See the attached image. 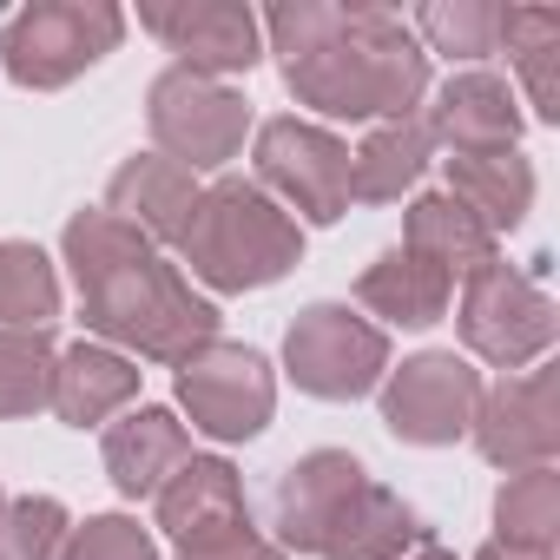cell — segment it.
Wrapping results in <instances>:
<instances>
[{"label": "cell", "mask_w": 560, "mask_h": 560, "mask_svg": "<svg viewBox=\"0 0 560 560\" xmlns=\"http://www.w3.org/2000/svg\"><path fill=\"white\" fill-rule=\"evenodd\" d=\"M298 106L324 119H409L429 93V54L389 8L284 0L257 21Z\"/></svg>", "instance_id": "cell-1"}, {"label": "cell", "mask_w": 560, "mask_h": 560, "mask_svg": "<svg viewBox=\"0 0 560 560\" xmlns=\"http://www.w3.org/2000/svg\"><path fill=\"white\" fill-rule=\"evenodd\" d=\"M60 257L73 270L80 317L106 350H132L145 363H178L198 343L218 337V304L191 291V277L165 264L159 244H145L132 224L106 211H73L60 231Z\"/></svg>", "instance_id": "cell-2"}, {"label": "cell", "mask_w": 560, "mask_h": 560, "mask_svg": "<svg viewBox=\"0 0 560 560\" xmlns=\"http://www.w3.org/2000/svg\"><path fill=\"white\" fill-rule=\"evenodd\" d=\"M178 257L191 264L205 291H224V298L264 291L304 264V224L284 205H270L250 178H218L198 191Z\"/></svg>", "instance_id": "cell-3"}, {"label": "cell", "mask_w": 560, "mask_h": 560, "mask_svg": "<svg viewBox=\"0 0 560 560\" xmlns=\"http://www.w3.org/2000/svg\"><path fill=\"white\" fill-rule=\"evenodd\" d=\"M126 40V14L113 0H34L0 27V67L14 86L60 93L80 73H93Z\"/></svg>", "instance_id": "cell-4"}, {"label": "cell", "mask_w": 560, "mask_h": 560, "mask_svg": "<svg viewBox=\"0 0 560 560\" xmlns=\"http://www.w3.org/2000/svg\"><path fill=\"white\" fill-rule=\"evenodd\" d=\"M250 185L298 211L304 224H337L350 211V145L311 119H264L250 145Z\"/></svg>", "instance_id": "cell-5"}, {"label": "cell", "mask_w": 560, "mask_h": 560, "mask_svg": "<svg viewBox=\"0 0 560 560\" xmlns=\"http://www.w3.org/2000/svg\"><path fill=\"white\" fill-rule=\"evenodd\" d=\"M145 126H152V145L159 159L185 165L191 178L198 172H218L244 152V132H250V106L237 86L224 80H205V73H185V67H165L145 93Z\"/></svg>", "instance_id": "cell-6"}, {"label": "cell", "mask_w": 560, "mask_h": 560, "mask_svg": "<svg viewBox=\"0 0 560 560\" xmlns=\"http://www.w3.org/2000/svg\"><path fill=\"white\" fill-rule=\"evenodd\" d=\"M455 324H462L468 357L494 363L501 376H508V370H534V363L553 350V337H560L553 298L534 284L527 270H514V264H501V257L481 264L468 284H462Z\"/></svg>", "instance_id": "cell-7"}, {"label": "cell", "mask_w": 560, "mask_h": 560, "mask_svg": "<svg viewBox=\"0 0 560 560\" xmlns=\"http://www.w3.org/2000/svg\"><path fill=\"white\" fill-rule=\"evenodd\" d=\"M284 370L317 402H357L389 376V337L350 304H311L284 330Z\"/></svg>", "instance_id": "cell-8"}, {"label": "cell", "mask_w": 560, "mask_h": 560, "mask_svg": "<svg viewBox=\"0 0 560 560\" xmlns=\"http://www.w3.org/2000/svg\"><path fill=\"white\" fill-rule=\"evenodd\" d=\"M172 370H178V409L191 416L198 435H211V442H250V435L270 429L277 376H270L264 350L211 337L191 357H178Z\"/></svg>", "instance_id": "cell-9"}, {"label": "cell", "mask_w": 560, "mask_h": 560, "mask_svg": "<svg viewBox=\"0 0 560 560\" xmlns=\"http://www.w3.org/2000/svg\"><path fill=\"white\" fill-rule=\"evenodd\" d=\"M481 370L455 350H422L383 376V429L416 448H448L475 429Z\"/></svg>", "instance_id": "cell-10"}, {"label": "cell", "mask_w": 560, "mask_h": 560, "mask_svg": "<svg viewBox=\"0 0 560 560\" xmlns=\"http://www.w3.org/2000/svg\"><path fill=\"white\" fill-rule=\"evenodd\" d=\"M468 435L508 475L553 468V455H560V370H521V376H501L494 389H481Z\"/></svg>", "instance_id": "cell-11"}, {"label": "cell", "mask_w": 560, "mask_h": 560, "mask_svg": "<svg viewBox=\"0 0 560 560\" xmlns=\"http://www.w3.org/2000/svg\"><path fill=\"white\" fill-rule=\"evenodd\" d=\"M159 527L178 553H205V547L250 534V501H244L237 468L224 455H185L172 481L159 488Z\"/></svg>", "instance_id": "cell-12"}, {"label": "cell", "mask_w": 560, "mask_h": 560, "mask_svg": "<svg viewBox=\"0 0 560 560\" xmlns=\"http://www.w3.org/2000/svg\"><path fill=\"white\" fill-rule=\"evenodd\" d=\"M145 34H159L185 73H205V80H231V73H250L264 60V27L250 8L237 0H191V8H145L139 14Z\"/></svg>", "instance_id": "cell-13"}, {"label": "cell", "mask_w": 560, "mask_h": 560, "mask_svg": "<svg viewBox=\"0 0 560 560\" xmlns=\"http://www.w3.org/2000/svg\"><path fill=\"white\" fill-rule=\"evenodd\" d=\"M363 481H370V468L350 448H311L304 462H291L284 475H277V494H270L277 547H284V553H317L330 521L350 508V494Z\"/></svg>", "instance_id": "cell-14"}, {"label": "cell", "mask_w": 560, "mask_h": 560, "mask_svg": "<svg viewBox=\"0 0 560 560\" xmlns=\"http://www.w3.org/2000/svg\"><path fill=\"white\" fill-rule=\"evenodd\" d=\"M422 126L448 152H508L521 139L527 113H521V100L501 73L475 67V73H455L448 86H435V106L422 113Z\"/></svg>", "instance_id": "cell-15"}, {"label": "cell", "mask_w": 560, "mask_h": 560, "mask_svg": "<svg viewBox=\"0 0 560 560\" xmlns=\"http://www.w3.org/2000/svg\"><path fill=\"white\" fill-rule=\"evenodd\" d=\"M198 178L185 172V165H172V159H159V152H139V159H126L119 172H113V185H106V218H119V224H132L145 244H178L185 237V218H191V205H198Z\"/></svg>", "instance_id": "cell-16"}, {"label": "cell", "mask_w": 560, "mask_h": 560, "mask_svg": "<svg viewBox=\"0 0 560 560\" xmlns=\"http://www.w3.org/2000/svg\"><path fill=\"white\" fill-rule=\"evenodd\" d=\"M191 455V435L172 409H126L119 422H106V475L126 501H145L172 481V468Z\"/></svg>", "instance_id": "cell-17"}, {"label": "cell", "mask_w": 560, "mask_h": 560, "mask_svg": "<svg viewBox=\"0 0 560 560\" xmlns=\"http://www.w3.org/2000/svg\"><path fill=\"white\" fill-rule=\"evenodd\" d=\"M357 304L370 311V317H383V324H402V330H429V324H442L448 317V304H455V277L442 270V264H429V257H416V250H383L363 277H357Z\"/></svg>", "instance_id": "cell-18"}, {"label": "cell", "mask_w": 560, "mask_h": 560, "mask_svg": "<svg viewBox=\"0 0 560 560\" xmlns=\"http://www.w3.org/2000/svg\"><path fill=\"white\" fill-rule=\"evenodd\" d=\"M429 540V527H422V514L396 494V488H383V481H363L357 494H350V508L330 521V534H324V560H402V553H416Z\"/></svg>", "instance_id": "cell-19"}, {"label": "cell", "mask_w": 560, "mask_h": 560, "mask_svg": "<svg viewBox=\"0 0 560 560\" xmlns=\"http://www.w3.org/2000/svg\"><path fill=\"white\" fill-rule=\"evenodd\" d=\"M139 396V363L132 357H119V350H106V343H73V350H60V363H54V416L60 422H73V429H100V422H113L126 402Z\"/></svg>", "instance_id": "cell-20"}, {"label": "cell", "mask_w": 560, "mask_h": 560, "mask_svg": "<svg viewBox=\"0 0 560 560\" xmlns=\"http://www.w3.org/2000/svg\"><path fill=\"white\" fill-rule=\"evenodd\" d=\"M448 198H462L488 237L514 231L534 211V165L508 145V152H455L448 159Z\"/></svg>", "instance_id": "cell-21"}, {"label": "cell", "mask_w": 560, "mask_h": 560, "mask_svg": "<svg viewBox=\"0 0 560 560\" xmlns=\"http://www.w3.org/2000/svg\"><path fill=\"white\" fill-rule=\"evenodd\" d=\"M429 159H435V139H429V126H422L416 113H409V119H383V126L350 152V198H363V205H396L402 191L422 185Z\"/></svg>", "instance_id": "cell-22"}, {"label": "cell", "mask_w": 560, "mask_h": 560, "mask_svg": "<svg viewBox=\"0 0 560 560\" xmlns=\"http://www.w3.org/2000/svg\"><path fill=\"white\" fill-rule=\"evenodd\" d=\"M402 250L442 264L448 277H475L481 264H494V237H488L481 218H475L462 198H448V191L409 198V211H402Z\"/></svg>", "instance_id": "cell-23"}, {"label": "cell", "mask_w": 560, "mask_h": 560, "mask_svg": "<svg viewBox=\"0 0 560 560\" xmlns=\"http://www.w3.org/2000/svg\"><path fill=\"white\" fill-rule=\"evenodd\" d=\"M501 47L521 67L540 126H560V14L547 8H501Z\"/></svg>", "instance_id": "cell-24"}, {"label": "cell", "mask_w": 560, "mask_h": 560, "mask_svg": "<svg viewBox=\"0 0 560 560\" xmlns=\"http://www.w3.org/2000/svg\"><path fill=\"white\" fill-rule=\"evenodd\" d=\"M60 317V270L40 244L0 237V330H47Z\"/></svg>", "instance_id": "cell-25"}, {"label": "cell", "mask_w": 560, "mask_h": 560, "mask_svg": "<svg viewBox=\"0 0 560 560\" xmlns=\"http://www.w3.org/2000/svg\"><path fill=\"white\" fill-rule=\"evenodd\" d=\"M494 540L508 547H547L560 540V475L553 468H521L494 494Z\"/></svg>", "instance_id": "cell-26"}, {"label": "cell", "mask_w": 560, "mask_h": 560, "mask_svg": "<svg viewBox=\"0 0 560 560\" xmlns=\"http://www.w3.org/2000/svg\"><path fill=\"white\" fill-rule=\"evenodd\" d=\"M409 34L422 40V54L488 60V54H501V8L494 0H429Z\"/></svg>", "instance_id": "cell-27"}, {"label": "cell", "mask_w": 560, "mask_h": 560, "mask_svg": "<svg viewBox=\"0 0 560 560\" xmlns=\"http://www.w3.org/2000/svg\"><path fill=\"white\" fill-rule=\"evenodd\" d=\"M54 363L60 350L47 330H0V422L54 402Z\"/></svg>", "instance_id": "cell-28"}, {"label": "cell", "mask_w": 560, "mask_h": 560, "mask_svg": "<svg viewBox=\"0 0 560 560\" xmlns=\"http://www.w3.org/2000/svg\"><path fill=\"white\" fill-rule=\"evenodd\" d=\"M73 521L54 494H21L0 508V560H60Z\"/></svg>", "instance_id": "cell-29"}, {"label": "cell", "mask_w": 560, "mask_h": 560, "mask_svg": "<svg viewBox=\"0 0 560 560\" xmlns=\"http://www.w3.org/2000/svg\"><path fill=\"white\" fill-rule=\"evenodd\" d=\"M60 560H159V540L132 514H93L86 527L67 534Z\"/></svg>", "instance_id": "cell-30"}, {"label": "cell", "mask_w": 560, "mask_h": 560, "mask_svg": "<svg viewBox=\"0 0 560 560\" xmlns=\"http://www.w3.org/2000/svg\"><path fill=\"white\" fill-rule=\"evenodd\" d=\"M178 560H291L277 540H264L257 527L250 534H237V540H224V547H205V553H178Z\"/></svg>", "instance_id": "cell-31"}, {"label": "cell", "mask_w": 560, "mask_h": 560, "mask_svg": "<svg viewBox=\"0 0 560 560\" xmlns=\"http://www.w3.org/2000/svg\"><path fill=\"white\" fill-rule=\"evenodd\" d=\"M475 560H553V553H547V547H508V540H488Z\"/></svg>", "instance_id": "cell-32"}, {"label": "cell", "mask_w": 560, "mask_h": 560, "mask_svg": "<svg viewBox=\"0 0 560 560\" xmlns=\"http://www.w3.org/2000/svg\"><path fill=\"white\" fill-rule=\"evenodd\" d=\"M402 560H455V553H448V547H435V540H422V547H416V553H402Z\"/></svg>", "instance_id": "cell-33"}, {"label": "cell", "mask_w": 560, "mask_h": 560, "mask_svg": "<svg viewBox=\"0 0 560 560\" xmlns=\"http://www.w3.org/2000/svg\"><path fill=\"white\" fill-rule=\"evenodd\" d=\"M0 508H8V494H0Z\"/></svg>", "instance_id": "cell-34"}]
</instances>
